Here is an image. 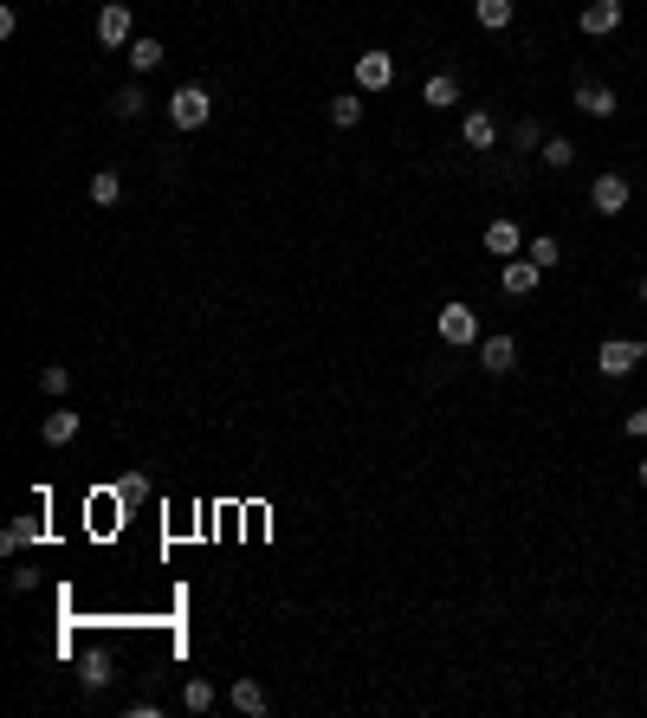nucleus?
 <instances>
[{
	"label": "nucleus",
	"mask_w": 647,
	"mask_h": 718,
	"mask_svg": "<svg viewBox=\"0 0 647 718\" xmlns=\"http://www.w3.org/2000/svg\"><path fill=\"white\" fill-rule=\"evenodd\" d=\"M479 369H486V376H512L518 369V343L512 337H479Z\"/></svg>",
	"instance_id": "5"
},
{
	"label": "nucleus",
	"mask_w": 647,
	"mask_h": 718,
	"mask_svg": "<svg viewBox=\"0 0 647 718\" xmlns=\"http://www.w3.org/2000/svg\"><path fill=\"white\" fill-rule=\"evenodd\" d=\"M641 363H647V343H635V337H609V343H602V350H596V369H602V376H609V382L635 376Z\"/></svg>",
	"instance_id": "1"
},
{
	"label": "nucleus",
	"mask_w": 647,
	"mask_h": 718,
	"mask_svg": "<svg viewBox=\"0 0 647 718\" xmlns=\"http://www.w3.org/2000/svg\"><path fill=\"white\" fill-rule=\"evenodd\" d=\"M227 699H233V706H240L246 718H266V712H272V699H266V686H259V680H253V673H240V680H233V693H227Z\"/></svg>",
	"instance_id": "10"
},
{
	"label": "nucleus",
	"mask_w": 647,
	"mask_h": 718,
	"mask_svg": "<svg viewBox=\"0 0 647 718\" xmlns=\"http://www.w3.org/2000/svg\"><path fill=\"white\" fill-rule=\"evenodd\" d=\"M46 537V518H13L7 531H0V557H20L26 544H39Z\"/></svg>",
	"instance_id": "8"
},
{
	"label": "nucleus",
	"mask_w": 647,
	"mask_h": 718,
	"mask_svg": "<svg viewBox=\"0 0 647 718\" xmlns=\"http://www.w3.org/2000/svg\"><path fill=\"white\" fill-rule=\"evenodd\" d=\"M615 26H622V0H589V7H583V33L589 39L615 33Z\"/></svg>",
	"instance_id": "11"
},
{
	"label": "nucleus",
	"mask_w": 647,
	"mask_h": 718,
	"mask_svg": "<svg viewBox=\"0 0 647 718\" xmlns=\"http://www.w3.org/2000/svg\"><path fill=\"white\" fill-rule=\"evenodd\" d=\"M39 440H46V447H72V440H78V414L72 408L46 414V421H39Z\"/></svg>",
	"instance_id": "13"
},
{
	"label": "nucleus",
	"mask_w": 647,
	"mask_h": 718,
	"mask_svg": "<svg viewBox=\"0 0 647 718\" xmlns=\"http://www.w3.org/2000/svg\"><path fill=\"white\" fill-rule=\"evenodd\" d=\"M576 110H583V117H615V91L609 85H576Z\"/></svg>",
	"instance_id": "14"
},
{
	"label": "nucleus",
	"mask_w": 647,
	"mask_h": 718,
	"mask_svg": "<svg viewBox=\"0 0 647 718\" xmlns=\"http://www.w3.org/2000/svg\"><path fill=\"white\" fill-rule=\"evenodd\" d=\"M117 195H123L117 169H98V175H91V201H98V207H117Z\"/></svg>",
	"instance_id": "20"
},
{
	"label": "nucleus",
	"mask_w": 647,
	"mask_h": 718,
	"mask_svg": "<svg viewBox=\"0 0 647 718\" xmlns=\"http://www.w3.org/2000/svg\"><path fill=\"white\" fill-rule=\"evenodd\" d=\"M628 434H641V440H647V408H635V414H628Z\"/></svg>",
	"instance_id": "29"
},
{
	"label": "nucleus",
	"mask_w": 647,
	"mask_h": 718,
	"mask_svg": "<svg viewBox=\"0 0 647 718\" xmlns=\"http://www.w3.org/2000/svg\"><path fill=\"white\" fill-rule=\"evenodd\" d=\"M434 330H440V343H453V350H466V343H479V317L466 311V305H447L434 317Z\"/></svg>",
	"instance_id": "3"
},
{
	"label": "nucleus",
	"mask_w": 647,
	"mask_h": 718,
	"mask_svg": "<svg viewBox=\"0 0 647 718\" xmlns=\"http://www.w3.org/2000/svg\"><path fill=\"white\" fill-rule=\"evenodd\" d=\"M538 156L550 162V169H570V162H576V143H570V136H544Z\"/></svg>",
	"instance_id": "21"
},
{
	"label": "nucleus",
	"mask_w": 647,
	"mask_h": 718,
	"mask_svg": "<svg viewBox=\"0 0 647 718\" xmlns=\"http://www.w3.org/2000/svg\"><path fill=\"white\" fill-rule=\"evenodd\" d=\"M389 78H395L389 52H356V85L363 91H389Z\"/></svg>",
	"instance_id": "6"
},
{
	"label": "nucleus",
	"mask_w": 647,
	"mask_h": 718,
	"mask_svg": "<svg viewBox=\"0 0 647 718\" xmlns=\"http://www.w3.org/2000/svg\"><path fill=\"white\" fill-rule=\"evenodd\" d=\"M182 706H188V712H208V706H214V686H208V680H188Z\"/></svg>",
	"instance_id": "24"
},
{
	"label": "nucleus",
	"mask_w": 647,
	"mask_h": 718,
	"mask_svg": "<svg viewBox=\"0 0 647 718\" xmlns=\"http://www.w3.org/2000/svg\"><path fill=\"white\" fill-rule=\"evenodd\" d=\"M473 20L486 26V33H505V26H512V0H473Z\"/></svg>",
	"instance_id": "16"
},
{
	"label": "nucleus",
	"mask_w": 647,
	"mask_h": 718,
	"mask_svg": "<svg viewBox=\"0 0 647 718\" xmlns=\"http://www.w3.org/2000/svg\"><path fill=\"white\" fill-rule=\"evenodd\" d=\"M499 143V123L486 117V110H473V117H466V149H492Z\"/></svg>",
	"instance_id": "17"
},
{
	"label": "nucleus",
	"mask_w": 647,
	"mask_h": 718,
	"mask_svg": "<svg viewBox=\"0 0 647 718\" xmlns=\"http://www.w3.org/2000/svg\"><path fill=\"white\" fill-rule=\"evenodd\" d=\"M39 389H46V395H65V389H72V369H65V363H46V369H39Z\"/></svg>",
	"instance_id": "22"
},
{
	"label": "nucleus",
	"mask_w": 647,
	"mask_h": 718,
	"mask_svg": "<svg viewBox=\"0 0 647 718\" xmlns=\"http://www.w3.org/2000/svg\"><path fill=\"white\" fill-rule=\"evenodd\" d=\"M110 110H117V117H143V85H123L117 98H110Z\"/></svg>",
	"instance_id": "23"
},
{
	"label": "nucleus",
	"mask_w": 647,
	"mask_h": 718,
	"mask_svg": "<svg viewBox=\"0 0 647 718\" xmlns=\"http://www.w3.org/2000/svg\"><path fill=\"white\" fill-rule=\"evenodd\" d=\"M330 123H337V130H356V123H363V98H350V91L330 98Z\"/></svg>",
	"instance_id": "18"
},
{
	"label": "nucleus",
	"mask_w": 647,
	"mask_h": 718,
	"mask_svg": "<svg viewBox=\"0 0 647 718\" xmlns=\"http://www.w3.org/2000/svg\"><path fill=\"white\" fill-rule=\"evenodd\" d=\"M538 279H544L538 259H505V298H531V292H538Z\"/></svg>",
	"instance_id": "7"
},
{
	"label": "nucleus",
	"mask_w": 647,
	"mask_h": 718,
	"mask_svg": "<svg viewBox=\"0 0 647 718\" xmlns=\"http://www.w3.org/2000/svg\"><path fill=\"white\" fill-rule=\"evenodd\" d=\"M421 98H428L434 110H447L453 98H460V85H453V78H447V72H434V78H428V85H421Z\"/></svg>",
	"instance_id": "19"
},
{
	"label": "nucleus",
	"mask_w": 647,
	"mask_h": 718,
	"mask_svg": "<svg viewBox=\"0 0 647 718\" xmlns=\"http://www.w3.org/2000/svg\"><path fill=\"white\" fill-rule=\"evenodd\" d=\"M117 499H123V505H136V499H143V479H136V473H130V479H117Z\"/></svg>",
	"instance_id": "28"
},
{
	"label": "nucleus",
	"mask_w": 647,
	"mask_h": 718,
	"mask_svg": "<svg viewBox=\"0 0 647 718\" xmlns=\"http://www.w3.org/2000/svg\"><path fill=\"white\" fill-rule=\"evenodd\" d=\"M531 259L550 272V266H557V240H550V233H538V240H531Z\"/></svg>",
	"instance_id": "27"
},
{
	"label": "nucleus",
	"mask_w": 647,
	"mask_h": 718,
	"mask_svg": "<svg viewBox=\"0 0 647 718\" xmlns=\"http://www.w3.org/2000/svg\"><path fill=\"white\" fill-rule=\"evenodd\" d=\"M130 7H123V0H104L98 7V46H130Z\"/></svg>",
	"instance_id": "4"
},
{
	"label": "nucleus",
	"mask_w": 647,
	"mask_h": 718,
	"mask_svg": "<svg viewBox=\"0 0 647 718\" xmlns=\"http://www.w3.org/2000/svg\"><path fill=\"white\" fill-rule=\"evenodd\" d=\"M512 149H544V130H538V123H518V130H512Z\"/></svg>",
	"instance_id": "25"
},
{
	"label": "nucleus",
	"mask_w": 647,
	"mask_h": 718,
	"mask_svg": "<svg viewBox=\"0 0 647 718\" xmlns=\"http://www.w3.org/2000/svg\"><path fill=\"white\" fill-rule=\"evenodd\" d=\"M518 246H525V227H518V220H492V227H486V253L518 259Z\"/></svg>",
	"instance_id": "12"
},
{
	"label": "nucleus",
	"mask_w": 647,
	"mask_h": 718,
	"mask_svg": "<svg viewBox=\"0 0 647 718\" xmlns=\"http://www.w3.org/2000/svg\"><path fill=\"white\" fill-rule=\"evenodd\" d=\"M208 117H214V98H208L201 85H182V91L169 98V123H175V130H201Z\"/></svg>",
	"instance_id": "2"
},
{
	"label": "nucleus",
	"mask_w": 647,
	"mask_h": 718,
	"mask_svg": "<svg viewBox=\"0 0 647 718\" xmlns=\"http://www.w3.org/2000/svg\"><path fill=\"white\" fill-rule=\"evenodd\" d=\"M641 486H647V460H641Z\"/></svg>",
	"instance_id": "30"
},
{
	"label": "nucleus",
	"mask_w": 647,
	"mask_h": 718,
	"mask_svg": "<svg viewBox=\"0 0 647 718\" xmlns=\"http://www.w3.org/2000/svg\"><path fill=\"white\" fill-rule=\"evenodd\" d=\"M641 298H647V279H641Z\"/></svg>",
	"instance_id": "31"
},
{
	"label": "nucleus",
	"mask_w": 647,
	"mask_h": 718,
	"mask_svg": "<svg viewBox=\"0 0 647 718\" xmlns=\"http://www.w3.org/2000/svg\"><path fill=\"white\" fill-rule=\"evenodd\" d=\"M589 201H596V214H622L628 207V175H596Z\"/></svg>",
	"instance_id": "9"
},
{
	"label": "nucleus",
	"mask_w": 647,
	"mask_h": 718,
	"mask_svg": "<svg viewBox=\"0 0 647 718\" xmlns=\"http://www.w3.org/2000/svg\"><path fill=\"white\" fill-rule=\"evenodd\" d=\"M123 52H130V65H136V72H143V78L156 72L162 59H169V52H162V39H149V33H143V39H130V46H123Z\"/></svg>",
	"instance_id": "15"
},
{
	"label": "nucleus",
	"mask_w": 647,
	"mask_h": 718,
	"mask_svg": "<svg viewBox=\"0 0 647 718\" xmlns=\"http://www.w3.org/2000/svg\"><path fill=\"white\" fill-rule=\"evenodd\" d=\"M85 686H91V693H98V686H110V660H104V654L85 660Z\"/></svg>",
	"instance_id": "26"
}]
</instances>
